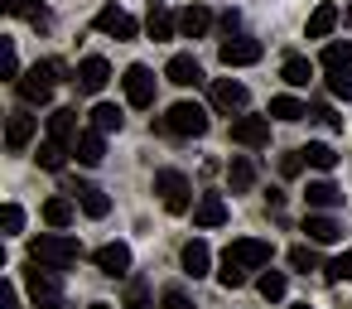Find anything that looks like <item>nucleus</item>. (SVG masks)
Segmentation results:
<instances>
[{"label":"nucleus","instance_id":"f257e3e1","mask_svg":"<svg viewBox=\"0 0 352 309\" xmlns=\"http://www.w3.org/2000/svg\"><path fill=\"white\" fill-rule=\"evenodd\" d=\"M58 73H63V63H58V58H44V63H34L30 73H20V78H15V87H20V97H25L30 107H44V102L54 97Z\"/></svg>","mask_w":352,"mask_h":309},{"label":"nucleus","instance_id":"f03ea898","mask_svg":"<svg viewBox=\"0 0 352 309\" xmlns=\"http://www.w3.org/2000/svg\"><path fill=\"white\" fill-rule=\"evenodd\" d=\"M30 256H34V261H44V266H58V270H63V266H73V261L82 256V246H78L73 237L49 232V237H34V242H30Z\"/></svg>","mask_w":352,"mask_h":309},{"label":"nucleus","instance_id":"7ed1b4c3","mask_svg":"<svg viewBox=\"0 0 352 309\" xmlns=\"http://www.w3.org/2000/svg\"><path fill=\"white\" fill-rule=\"evenodd\" d=\"M155 193H160L164 213H188L193 208V189H188V179L179 169H160L155 174Z\"/></svg>","mask_w":352,"mask_h":309},{"label":"nucleus","instance_id":"20e7f679","mask_svg":"<svg viewBox=\"0 0 352 309\" xmlns=\"http://www.w3.org/2000/svg\"><path fill=\"white\" fill-rule=\"evenodd\" d=\"M30 295H34V304H39V309H58V299H63L58 266H44V261H34V256H30Z\"/></svg>","mask_w":352,"mask_h":309},{"label":"nucleus","instance_id":"39448f33","mask_svg":"<svg viewBox=\"0 0 352 309\" xmlns=\"http://www.w3.org/2000/svg\"><path fill=\"white\" fill-rule=\"evenodd\" d=\"M164 131L169 136H208V111L198 102H174L164 111Z\"/></svg>","mask_w":352,"mask_h":309},{"label":"nucleus","instance_id":"423d86ee","mask_svg":"<svg viewBox=\"0 0 352 309\" xmlns=\"http://www.w3.org/2000/svg\"><path fill=\"white\" fill-rule=\"evenodd\" d=\"M121 87H126V102L131 107H155V73L145 68V63H131L126 68V78H121Z\"/></svg>","mask_w":352,"mask_h":309},{"label":"nucleus","instance_id":"0eeeda50","mask_svg":"<svg viewBox=\"0 0 352 309\" xmlns=\"http://www.w3.org/2000/svg\"><path fill=\"white\" fill-rule=\"evenodd\" d=\"M227 261H236V266H246V270H261V266H270V242H261V237H241V242H232L227 251H222Z\"/></svg>","mask_w":352,"mask_h":309},{"label":"nucleus","instance_id":"6e6552de","mask_svg":"<svg viewBox=\"0 0 352 309\" xmlns=\"http://www.w3.org/2000/svg\"><path fill=\"white\" fill-rule=\"evenodd\" d=\"M261 39H246V34H236V39H227L222 49H217V58H222V68H251V63H261Z\"/></svg>","mask_w":352,"mask_h":309},{"label":"nucleus","instance_id":"1a4fd4ad","mask_svg":"<svg viewBox=\"0 0 352 309\" xmlns=\"http://www.w3.org/2000/svg\"><path fill=\"white\" fill-rule=\"evenodd\" d=\"M92 25H97V34H107V39H135V30H140L121 6H102Z\"/></svg>","mask_w":352,"mask_h":309},{"label":"nucleus","instance_id":"9d476101","mask_svg":"<svg viewBox=\"0 0 352 309\" xmlns=\"http://www.w3.org/2000/svg\"><path fill=\"white\" fill-rule=\"evenodd\" d=\"M232 140L246 145V150H261V145H270V121L265 116H236L232 121Z\"/></svg>","mask_w":352,"mask_h":309},{"label":"nucleus","instance_id":"9b49d317","mask_svg":"<svg viewBox=\"0 0 352 309\" xmlns=\"http://www.w3.org/2000/svg\"><path fill=\"white\" fill-rule=\"evenodd\" d=\"M246 102H251L246 83H236V78H217L212 83V107L217 111H246Z\"/></svg>","mask_w":352,"mask_h":309},{"label":"nucleus","instance_id":"f8f14e48","mask_svg":"<svg viewBox=\"0 0 352 309\" xmlns=\"http://www.w3.org/2000/svg\"><path fill=\"white\" fill-rule=\"evenodd\" d=\"M73 83H78L82 92H102V87L111 83V63L92 54V58H82V63H78V78H73Z\"/></svg>","mask_w":352,"mask_h":309},{"label":"nucleus","instance_id":"ddd939ff","mask_svg":"<svg viewBox=\"0 0 352 309\" xmlns=\"http://www.w3.org/2000/svg\"><path fill=\"white\" fill-rule=\"evenodd\" d=\"M164 78H169L174 87H198V83H203V68H198L193 54H174L169 68H164Z\"/></svg>","mask_w":352,"mask_h":309},{"label":"nucleus","instance_id":"4468645a","mask_svg":"<svg viewBox=\"0 0 352 309\" xmlns=\"http://www.w3.org/2000/svg\"><path fill=\"white\" fill-rule=\"evenodd\" d=\"M179 261H184V275H208V266H212V251H208V242L203 237H193V242H184V251H179Z\"/></svg>","mask_w":352,"mask_h":309},{"label":"nucleus","instance_id":"2eb2a0df","mask_svg":"<svg viewBox=\"0 0 352 309\" xmlns=\"http://www.w3.org/2000/svg\"><path fill=\"white\" fill-rule=\"evenodd\" d=\"M78 136H82V131H78V111H73V107H58V111L49 116V140H63V145L73 150Z\"/></svg>","mask_w":352,"mask_h":309},{"label":"nucleus","instance_id":"dca6fc26","mask_svg":"<svg viewBox=\"0 0 352 309\" xmlns=\"http://www.w3.org/2000/svg\"><path fill=\"white\" fill-rule=\"evenodd\" d=\"M193 222H198V227H222V222H227V203H222V193H203V198L193 203Z\"/></svg>","mask_w":352,"mask_h":309},{"label":"nucleus","instance_id":"f3484780","mask_svg":"<svg viewBox=\"0 0 352 309\" xmlns=\"http://www.w3.org/2000/svg\"><path fill=\"white\" fill-rule=\"evenodd\" d=\"M97 266H102V275H126L131 270V246L126 242H107L97 251Z\"/></svg>","mask_w":352,"mask_h":309},{"label":"nucleus","instance_id":"a211bd4d","mask_svg":"<svg viewBox=\"0 0 352 309\" xmlns=\"http://www.w3.org/2000/svg\"><path fill=\"white\" fill-rule=\"evenodd\" d=\"M208 30H212L208 6H188V10H179V34H184V39H203Z\"/></svg>","mask_w":352,"mask_h":309},{"label":"nucleus","instance_id":"6ab92c4d","mask_svg":"<svg viewBox=\"0 0 352 309\" xmlns=\"http://www.w3.org/2000/svg\"><path fill=\"white\" fill-rule=\"evenodd\" d=\"M73 155H78L82 164H102V160H107V140H102V131H97V126L82 131V136L73 140Z\"/></svg>","mask_w":352,"mask_h":309},{"label":"nucleus","instance_id":"aec40b11","mask_svg":"<svg viewBox=\"0 0 352 309\" xmlns=\"http://www.w3.org/2000/svg\"><path fill=\"white\" fill-rule=\"evenodd\" d=\"M304 203H309L314 213H318V208H338V203H342V189H338L333 179H314V184L304 189Z\"/></svg>","mask_w":352,"mask_h":309},{"label":"nucleus","instance_id":"412c9836","mask_svg":"<svg viewBox=\"0 0 352 309\" xmlns=\"http://www.w3.org/2000/svg\"><path fill=\"white\" fill-rule=\"evenodd\" d=\"M304 232H309V242H314V246H328V242H338V237H342V227H338L333 217L314 213V208H309V217H304Z\"/></svg>","mask_w":352,"mask_h":309},{"label":"nucleus","instance_id":"4be33fe9","mask_svg":"<svg viewBox=\"0 0 352 309\" xmlns=\"http://www.w3.org/2000/svg\"><path fill=\"white\" fill-rule=\"evenodd\" d=\"M6 10H10L15 20L34 25V30H49V25H54V15H49L44 6H34V0H6Z\"/></svg>","mask_w":352,"mask_h":309},{"label":"nucleus","instance_id":"5701e85b","mask_svg":"<svg viewBox=\"0 0 352 309\" xmlns=\"http://www.w3.org/2000/svg\"><path fill=\"white\" fill-rule=\"evenodd\" d=\"M338 20H342V15H338V6H318V10L309 15L304 34H309V39H328V34L338 30Z\"/></svg>","mask_w":352,"mask_h":309},{"label":"nucleus","instance_id":"b1692460","mask_svg":"<svg viewBox=\"0 0 352 309\" xmlns=\"http://www.w3.org/2000/svg\"><path fill=\"white\" fill-rule=\"evenodd\" d=\"M73 193H78V203H82V213H87V217H107V213H111V198H107L97 184H78Z\"/></svg>","mask_w":352,"mask_h":309},{"label":"nucleus","instance_id":"393cba45","mask_svg":"<svg viewBox=\"0 0 352 309\" xmlns=\"http://www.w3.org/2000/svg\"><path fill=\"white\" fill-rule=\"evenodd\" d=\"M323 73H352V39H333L323 44Z\"/></svg>","mask_w":352,"mask_h":309},{"label":"nucleus","instance_id":"a878e982","mask_svg":"<svg viewBox=\"0 0 352 309\" xmlns=\"http://www.w3.org/2000/svg\"><path fill=\"white\" fill-rule=\"evenodd\" d=\"M145 30H150V39H174V30H179V15H169L164 6H150V15H145Z\"/></svg>","mask_w":352,"mask_h":309},{"label":"nucleus","instance_id":"bb28decb","mask_svg":"<svg viewBox=\"0 0 352 309\" xmlns=\"http://www.w3.org/2000/svg\"><path fill=\"white\" fill-rule=\"evenodd\" d=\"M30 140H34V116L15 111V116H10V126H6V145H10V150H25Z\"/></svg>","mask_w":352,"mask_h":309},{"label":"nucleus","instance_id":"cd10ccee","mask_svg":"<svg viewBox=\"0 0 352 309\" xmlns=\"http://www.w3.org/2000/svg\"><path fill=\"white\" fill-rule=\"evenodd\" d=\"M227 184H232V193H246V189L256 184V164H251L246 155H236V160L227 164Z\"/></svg>","mask_w":352,"mask_h":309},{"label":"nucleus","instance_id":"c85d7f7f","mask_svg":"<svg viewBox=\"0 0 352 309\" xmlns=\"http://www.w3.org/2000/svg\"><path fill=\"white\" fill-rule=\"evenodd\" d=\"M34 160H39V169H49V174H58V169L68 164V145H63V140H44Z\"/></svg>","mask_w":352,"mask_h":309},{"label":"nucleus","instance_id":"c756f323","mask_svg":"<svg viewBox=\"0 0 352 309\" xmlns=\"http://www.w3.org/2000/svg\"><path fill=\"white\" fill-rule=\"evenodd\" d=\"M280 78L289 83V87H309V78H314V68H309V58H285V68H280Z\"/></svg>","mask_w":352,"mask_h":309},{"label":"nucleus","instance_id":"7c9ffc66","mask_svg":"<svg viewBox=\"0 0 352 309\" xmlns=\"http://www.w3.org/2000/svg\"><path fill=\"white\" fill-rule=\"evenodd\" d=\"M270 116H275V121H304L309 107H304L299 97H275V102H270Z\"/></svg>","mask_w":352,"mask_h":309},{"label":"nucleus","instance_id":"2f4dec72","mask_svg":"<svg viewBox=\"0 0 352 309\" xmlns=\"http://www.w3.org/2000/svg\"><path fill=\"white\" fill-rule=\"evenodd\" d=\"M304 160H309L314 169H323V174H328V169L338 164V150H333V145H323V140H309V145H304Z\"/></svg>","mask_w":352,"mask_h":309},{"label":"nucleus","instance_id":"473e14b6","mask_svg":"<svg viewBox=\"0 0 352 309\" xmlns=\"http://www.w3.org/2000/svg\"><path fill=\"white\" fill-rule=\"evenodd\" d=\"M92 126H97L102 136H111V131H121V111H116L111 102H97V107H92Z\"/></svg>","mask_w":352,"mask_h":309},{"label":"nucleus","instance_id":"72a5a7b5","mask_svg":"<svg viewBox=\"0 0 352 309\" xmlns=\"http://www.w3.org/2000/svg\"><path fill=\"white\" fill-rule=\"evenodd\" d=\"M44 222L49 227H68L73 222V198H49L44 203Z\"/></svg>","mask_w":352,"mask_h":309},{"label":"nucleus","instance_id":"f704fd0d","mask_svg":"<svg viewBox=\"0 0 352 309\" xmlns=\"http://www.w3.org/2000/svg\"><path fill=\"white\" fill-rule=\"evenodd\" d=\"M217 285H222V290H241V285H246V266H236V261H227V256H222Z\"/></svg>","mask_w":352,"mask_h":309},{"label":"nucleus","instance_id":"c9c22d12","mask_svg":"<svg viewBox=\"0 0 352 309\" xmlns=\"http://www.w3.org/2000/svg\"><path fill=\"white\" fill-rule=\"evenodd\" d=\"M285 285H289V280H285V270H265V275L256 280V290H261L265 299H285Z\"/></svg>","mask_w":352,"mask_h":309},{"label":"nucleus","instance_id":"e433bc0d","mask_svg":"<svg viewBox=\"0 0 352 309\" xmlns=\"http://www.w3.org/2000/svg\"><path fill=\"white\" fill-rule=\"evenodd\" d=\"M323 275H328L333 285H342V280H352V246H347L342 256H333V261L323 266Z\"/></svg>","mask_w":352,"mask_h":309},{"label":"nucleus","instance_id":"4c0bfd02","mask_svg":"<svg viewBox=\"0 0 352 309\" xmlns=\"http://www.w3.org/2000/svg\"><path fill=\"white\" fill-rule=\"evenodd\" d=\"M0 227H6V232H25V208L6 203V208H0Z\"/></svg>","mask_w":352,"mask_h":309},{"label":"nucleus","instance_id":"58836bf2","mask_svg":"<svg viewBox=\"0 0 352 309\" xmlns=\"http://www.w3.org/2000/svg\"><path fill=\"white\" fill-rule=\"evenodd\" d=\"M289 266H294V270H304V275H309V270H318L314 246H294V251H289Z\"/></svg>","mask_w":352,"mask_h":309},{"label":"nucleus","instance_id":"ea45409f","mask_svg":"<svg viewBox=\"0 0 352 309\" xmlns=\"http://www.w3.org/2000/svg\"><path fill=\"white\" fill-rule=\"evenodd\" d=\"M0 63H6V78H20V54H15V39L0 44Z\"/></svg>","mask_w":352,"mask_h":309},{"label":"nucleus","instance_id":"a19ab883","mask_svg":"<svg viewBox=\"0 0 352 309\" xmlns=\"http://www.w3.org/2000/svg\"><path fill=\"white\" fill-rule=\"evenodd\" d=\"M304 164H309V160H304V150H289V155H280V174H285V179H294Z\"/></svg>","mask_w":352,"mask_h":309},{"label":"nucleus","instance_id":"79ce46f5","mask_svg":"<svg viewBox=\"0 0 352 309\" xmlns=\"http://www.w3.org/2000/svg\"><path fill=\"white\" fill-rule=\"evenodd\" d=\"M328 92H333V97H347V102H352V73H328Z\"/></svg>","mask_w":352,"mask_h":309},{"label":"nucleus","instance_id":"37998d69","mask_svg":"<svg viewBox=\"0 0 352 309\" xmlns=\"http://www.w3.org/2000/svg\"><path fill=\"white\" fill-rule=\"evenodd\" d=\"M160 309H193V299H188L184 290H164V299H160Z\"/></svg>","mask_w":352,"mask_h":309},{"label":"nucleus","instance_id":"c03bdc74","mask_svg":"<svg viewBox=\"0 0 352 309\" xmlns=\"http://www.w3.org/2000/svg\"><path fill=\"white\" fill-rule=\"evenodd\" d=\"M309 116H314V121H323V126H328V131H338V126H342V121H338V116H333V107H328V102H318V107H314V111H309Z\"/></svg>","mask_w":352,"mask_h":309},{"label":"nucleus","instance_id":"a18cd8bd","mask_svg":"<svg viewBox=\"0 0 352 309\" xmlns=\"http://www.w3.org/2000/svg\"><path fill=\"white\" fill-rule=\"evenodd\" d=\"M0 309H20V295H15V285H10V280L0 285Z\"/></svg>","mask_w":352,"mask_h":309},{"label":"nucleus","instance_id":"49530a36","mask_svg":"<svg viewBox=\"0 0 352 309\" xmlns=\"http://www.w3.org/2000/svg\"><path fill=\"white\" fill-rule=\"evenodd\" d=\"M131 309H150V304H145V299H131Z\"/></svg>","mask_w":352,"mask_h":309},{"label":"nucleus","instance_id":"de8ad7c7","mask_svg":"<svg viewBox=\"0 0 352 309\" xmlns=\"http://www.w3.org/2000/svg\"><path fill=\"white\" fill-rule=\"evenodd\" d=\"M347 30H352V10H347Z\"/></svg>","mask_w":352,"mask_h":309},{"label":"nucleus","instance_id":"09e8293b","mask_svg":"<svg viewBox=\"0 0 352 309\" xmlns=\"http://www.w3.org/2000/svg\"><path fill=\"white\" fill-rule=\"evenodd\" d=\"M92 309H111V304H92Z\"/></svg>","mask_w":352,"mask_h":309},{"label":"nucleus","instance_id":"8fccbe9b","mask_svg":"<svg viewBox=\"0 0 352 309\" xmlns=\"http://www.w3.org/2000/svg\"><path fill=\"white\" fill-rule=\"evenodd\" d=\"M289 309H309V304H289Z\"/></svg>","mask_w":352,"mask_h":309}]
</instances>
